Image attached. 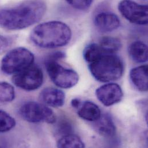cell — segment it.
I'll list each match as a JSON object with an SVG mask.
<instances>
[{
    "instance_id": "21",
    "label": "cell",
    "mask_w": 148,
    "mask_h": 148,
    "mask_svg": "<svg viewBox=\"0 0 148 148\" xmlns=\"http://www.w3.org/2000/svg\"><path fill=\"white\" fill-rule=\"evenodd\" d=\"M72 130L71 124L65 119H62V121H60L56 128L57 134L61 137L72 134Z\"/></svg>"
},
{
    "instance_id": "1",
    "label": "cell",
    "mask_w": 148,
    "mask_h": 148,
    "mask_svg": "<svg viewBox=\"0 0 148 148\" xmlns=\"http://www.w3.org/2000/svg\"><path fill=\"white\" fill-rule=\"evenodd\" d=\"M46 10L42 0H28L13 8L0 10V26L9 30H19L39 21Z\"/></svg>"
},
{
    "instance_id": "24",
    "label": "cell",
    "mask_w": 148,
    "mask_h": 148,
    "mask_svg": "<svg viewBox=\"0 0 148 148\" xmlns=\"http://www.w3.org/2000/svg\"><path fill=\"white\" fill-rule=\"evenodd\" d=\"M81 102H82V101H81L79 99H78L77 98H75V99H73L72 100L71 104L73 106V107H74V108L77 109L79 107V106H80Z\"/></svg>"
},
{
    "instance_id": "5",
    "label": "cell",
    "mask_w": 148,
    "mask_h": 148,
    "mask_svg": "<svg viewBox=\"0 0 148 148\" xmlns=\"http://www.w3.org/2000/svg\"><path fill=\"white\" fill-rule=\"evenodd\" d=\"M45 65L51 81L59 88L68 89L73 87L78 83V74L73 70L60 65L58 60L49 57L46 60Z\"/></svg>"
},
{
    "instance_id": "7",
    "label": "cell",
    "mask_w": 148,
    "mask_h": 148,
    "mask_svg": "<svg viewBox=\"0 0 148 148\" xmlns=\"http://www.w3.org/2000/svg\"><path fill=\"white\" fill-rule=\"evenodd\" d=\"M12 81L16 86L21 89L28 91L34 90L40 87L43 84V72L39 66L32 64L14 74Z\"/></svg>"
},
{
    "instance_id": "18",
    "label": "cell",
    "mask_w": 148,
    "mask_h": 148,
    "mask_svg": "<svg viewBox=\"0 0 148 148\" xmlns=\"http://www.w3.org/2000/svg\"><path fill=\"white\" fill-rule=\"evenodd\" d=\"M104 53L105 52L102 50L99 44L92 43L87 46L84 49L83 51V57L86 62L89 64Z\"/></svg>"
},
{
    "instance_id": "4",
    "label": "cell",
    "mask_w": 148,
    "mask_h": 148,
    "mask_svg": "<svg viewBox=\"0 0 148 148\" xmlns=\"http://www.w3.org/2000/svg\"><path fill=\"white\" fill-rule=\"evenodd\" d=\"M34 56L28 49L17 47L9 51L2 58V71L8 74H16L34 64Z\"/></svg>"
},
{
    "instance_id": "16",
    "label": "cell",
    "mask_w": 148,
    "mask_h": 148,
    "mask_svg": "<svg viewBox=\"0 0 148 148\" xmlns=\"http://www.w3.org/2000/svg\"><path fill=\"white\" fill-rule=\"evenodd\" d=\"M99 46L106 53L115 54L121 48L122 44L118 38L110 36H105L99 41Z\"/></svg>"
},
{
    "instance_id": "19",
    "label": "cell",
    "mask_w": 148,
    "mask_h": 148,
    "mask_svg": "<svg viewBox=\"0 0 148 148\" xmlns=\"http://www.w3.org/2000/svg\"><path fill=\"white\" fill-rule=\"evenodd\" d=\"M15 93L13 86L6 82H0V101L10 102L14 99Z\"/></svg>"
},
{
    "instance_id": "17",
    "label": "cell",
    "mask_w": 148,
    "mask_h": 148,
    "mask_svg": "<svg viewBox=\"0 0 148 148\" xmlns=\"http://www.w3.org/2000/svg\"><path fill=\"white\" fill-rule=\"evenodd\" d=\"M58 148H85L81 139L73 134L61 137L57 142Z\"/></svg>"
},
{
    "instance_id": "3",
    "label": "cell",
    "mask_w": 148,
    "mask_h": 148,
    "mask_svg": "<svg viewBox=\"0 0 148 148\" xmlns=\"http://www.w3.org/2000/svg\"><path fill=\"white\" fill-rule=\"evenodd\" d=\"M88 64L93 77L103 82L118 80L124 73L123 62L115 54L104 53Z\"/></svg>"
},
{
    "instance_id": "13",
    "label": "cell",
    "mask_w": 148,
    "mask_h": 148,
    "mask_svg": "<svg viewBox=\"0 0 148 148\" xmlns=\"http://www.w3.org/2000/svg\"><path fill=\"white\" fill-rule=\"evenodd\" d=\"M130 78L134 86L140 92H145L148 89V66L141 65L132 69Z\"/></svg>"
},
{
    "instance_id": "10",
    "label": "cell",
    "mask_w": 148,
    "mask_h": 148,
    "mask_svg": "<svg viewBox=\"0 0 148 148\" xmlns=\"http://www.w3.org/2000/svg\"><path fill=\"white\" fill-rule=\"evenodd\" d=\"M94 23L96 28L101 32H112L119 28L121 24L118 16L109 12L98 13L95 17Z\"/></svg>"
},
{
    "instance_id": "20",
    "label": "cell",
    "mask_w": 148,
    "mask_h": 148,
    "mask_svg": "<svg viewBox=\"0 0 148 148\" xmlns=\"http://www.w3.org/2000/svg\"><path fill=\"white\" fill-rule=\"evenodd\" d=\"M16 125L14 118L6 112L0 110V133L10 131Z\"/></svg>"
},
{
    "instance_id": "8",
    "label": "cell",
    "mask_w": 148,
    "mask_h": 148,
    "mask_svg": "<svg viewBox=\"0 0 148 148\" xmlns=\"http://www.w3.org/2000/svg\"><path fill=\"white\" fill-rule=\"evenodd\" d=\"M121 14L130 22L137 25L148 24V6L132 0H122L118 5Z\"/></svg>"
},
{
    "instance_id": "11",
    "label": "cell",
    "mask_w": 148,
    "mask_h": 148,
    "mask_svg": "<svg viewBox=\"0 0 148 148\" xmlns=\"http://www.w3.org/2000/svg\"><path fill=\"white\" fill-rule=\"evenodd\" d=\"M40 99L45 104L57 108L64 106L65 101V94L60 89L49 87L42 90Z\"/></svg>"
},
{
    "instance_id": "6",
    "label": "cell",
    "mask_w": 148,
    "mask_h": 148,
    "mask_svg": "<svg viewBox=\"0 0 148 148\" xmlns=\"http://www.w3.org/2000/svg\"><path fill=\"white\" fill-rule=\"evenodd\" d=\"M21 116L31 123L46 122L54 124L56 116L51 108L35 101H29L24 104L20 109Z\"/></svg>"
},
{
    "instance_id": "23",
    "label": "cell",
    "mask_w": 148,
    "mask_h": 148,
    "mask_svg": "<svg viewBox=\"0 0 148 148\" xmlns=\"http://www.w3.org/2000/svg\"><path fill=\"white\" fill-rule=\"evenodd\" d=\"M10 40L9 38L0 35V54L3 53L10 45Z\"/></svg>"
},
{
    "instance_id": "15",
    "label": "cell",
    "mask_w": 148,
    "mask_h": 148,
    "mask_svg": "<svg viewBox=\"0 0 148 148\" xmlns=\"http://www.w3.org/2000/svg\"><path fill=\"white\" fill-rule=\"evenodd\" d=\"M129 54L137 63H144L148 61V47L141 41L133 42L129 47Z\"/></svg>"
},
{
    "instance_id": "12",
    "label": "cell",
    "mask_w": 148,
    "mask_h": 148,
    "mask_svg": "<svg viewBox=\"0 0 148 148\" xmlns=\"http://www.w3.org/2000/svg\"><path fill=\"white\" fill-rule=\"evenodd\" d=\"M93 122V128L100 136L106 138H112L116 133V126L111 117L108 114L101 115Z\"/></svg>"
},
{
    "instance_id": "2",
    "label": "cell",
    "mask_w": 148,
    "mask_h": 148,
    "mask_svg": "<svg viewBox=\"0 0 148 148\" xmlns=\"http://www.w3.org/2000/svg\"><path fill=\"white\" fill-rule=\"evenodd\" d=\"M30 38L39 47L54 49L69 43L72 38V31L63 22L48 21L36 26L31 33Z\"/></svg>"
},
{
    "instance_id": "14",
    "label": "cell",
    "mask_w": 148,
    "mask_h": 148,
    "mask_svg": "<svg viewBox=\"0 0 148 148\" xmlns=\"http://www.w3.org/2000/svg\"><path fill=\"white\" fill-rule=\"evenodd\" d=\"M77 110L78 116L82 119L89 122L96 121L101 115V110L98 106L90 101H82Z\"/></svg>"
},
{
    "instance_id": "22",
    "label": "cell",
    "mask_w": 148,
    "mask_h": 148,
    "mask_svg": "<svg viewBox=\"0 0 148 148\" xmlns=\"http://www.w3.org/2000/svg\"><path fill=\"white\" fill-rule=\"evenodd\" d=\"M71 6L78 10L88 9L92 4L93 0H65Z\"/></svg>"
},
{
    "instance_id": "9",
    "label": "cell",
    "mask_w": 148,
    "mask_h": 148,
    "mask_svg": "<svg viewBox=\"0 0 148 148\" xmlns=\"http://www.w3.org/2000/svg\"><path fill=\"white\" fill-rule=\"evenodd\" d=\"M96 96L104 106L109 107L120 102L123 97V93L118 84L108 83L98 88L96 90Z\"/></svg>"
}]
</instances>
